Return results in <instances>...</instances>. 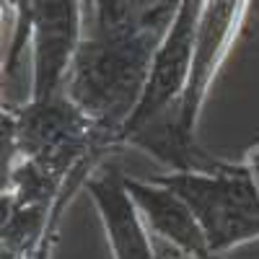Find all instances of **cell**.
<instances>
[{
	"label": "cell",
	"instance_id": "obj_1",
	"mask_svg": "<svg viewBox=\"0 0 259 259\" xmlns=\"http://www.w3.org/2000/svg\"><path fill=\"white\" fill-rule=\"evenodd\" d=\"M182 0H156L145 11H133L122 24L83 36L65 80L68 94L101 133L119 145V133L138 109L150 78V65L177 16Z\"/></svg>",
	"mask_w": 259,
	"mask_h": 259
},
{
	"label": "cell",
	"instance_id": "obj_2",
	"mask_svg": "<svg viewBox=\"0 0 259 259\" xmlns=\"http://www.w3.org/2000/svg\"><path fill=\"white\" fill-rule=\"evenodd\" d=\"M153 179L189 205L215 256L259 239V182L249 163H223L212 171H166Z\"/></svg>",
	"mask_w": 259,
	"mask_h": 259
},
{
	"label": "cell",
	"instance_id": "obj_3",
	"mask_svg": "<svg viewBox=\"0 0 259 259\" xmlns=\"http://www.w3.org/2000/svg\"><path fill=\"white\" fill-rule=\"evenodd\" d=\"M83 0H18L13 13H24L31 26V96L62 94L73 60L83 41Z\"/></svg>",
	"mask_w": 259,
	"mask_h": 259
},
{
	"label": "cell",
	"instance_id": "obj_4",
	"mask_svg": "<svg viewBox=\"0 0 259 259\" xmlns=\"http://www.w3.org/2000/svg\"><path fill=\"white\" fill-rule=\"evenodd\" d=\"M249 21V0H205L194 41L192 75L187 83L184 99L179 104V114L189 130H197L200 109L205 96L218 75V68L231 55L236 39Z\"/></svg>",
	"mask_w": 259,
	"mask_h": 259
},
{
	"label": "cell",
	"instance_id": "obj_5",
	"mask_svg": "<svg viewBox=\"0 0 259 259\" xmlns=\"http://www.w3.org/2000/svg\"><path fill=\"white\" fill-rule=\"evenodd\" d=\"M83 187L99 210L114 259H156L153 233L148 231L119 168H96Z\"/></svg>",
	"mask_w": 259,
	"mask_h": 259
},
{
	"label": "cell",
	"instance_id": "obj_6",
	"mask_svg": "<svg viewBox=\"0 0 259 259\" xmlns=\"http://www.w3.org/2000/svg\"><path fill=\"white\" fill-rule=\"evenodd\" d=\"M124 182L148 231L153 233V239L166 241L192 256H215L207 246V239L197 218H194V212L174 189H168L153 177L150 179L124 177Z\"/></svg>",
	"mask_w": 259,
	"mask_h": 259
},
{
	"label": "cell",
	"instance_id": "obj_7",
	"mask_svg": "<svg viewBox=\"0 0 259 259\" xmlns=\"http://www.w3.org/2000/svg\"><path fill=\"white\" fill-rule=\"evenodd\" d=\"M96 11V26H114L133 13V3L130 0H89Z\"/></svg>",
	"mask_w": 259,
	"mask_h": 259
},
{
	"label": "cell",
	"instance_id": "obj_8",
	"mask_svg": "<svg viewBox=\"0 0 259 259\" xmlns=\"http://www.w3.org/2000/svg\"><path fill=\"white\" fill-rule=\"evenodd\" d=\"M249 21L259 24V0H249Z\"/></svg>",
	"mask_w": 259,
	"mask_h": 259
},
{
	"label": "cell",
	"instance_id": "obj_9",
	"mask_svg": "<svg viewBox=\"0 0 259 259\" xmlns=\"http://www.w3.org/2000/svg\"><path fill=\"white\" fill-rule=\"evenodd\" d=\"M251 156H254V158H259V148H256V150H251Z\"/></svg>",
	"mask_w": 259,
	"mask_h": 259
}]
</instances>
